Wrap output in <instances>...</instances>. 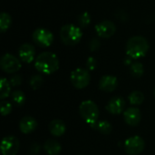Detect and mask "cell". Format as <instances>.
Listing matches in <instances>:
<instances>
[{
    "label": "cell",
    "mask_w": 155,
    "mask_h": 155,
    "mask_svg": "<svg viewBox=\"0 0 155 155\" xmlns=\"http://www.w3.org/2000/svg\"><path fill=\"white\" fill-rule=\"evenodd\" d=\"M129 102L133 105H140L144 101V95L140 91H134L129 95Z\"/></svg>",
    "instance_id": "cell-20"
},
{
    "label": "cell",
    "mask_w": 155,
    "mask_h": 155,
    "mask_svg": "<svg viewBox=\"0 0 155 155\" xmlns=\"http://www.w3.org/2000/svg\"><path fill=\"white\" fill-rule=\"evenodd\" d=\"M86 65H87V68L89 70H94L97 66V62H96L95 58L90 56L86 61Z\"/></svg>",
    "instance_id": "cell-27"
},
{
    "label": "cell",
    "mask_w": 155,
    "mask_h": 155,
    "mask_svg": "<svg viewBox=\"0 0 155 155\" xmlns=\"http://www.w3.org/2000/svg\"><path fill=\"white\" fill-rule=\"evenodd\" d=\"M33 40L41 47H48L54 41V35L45 28H37L33 33Z\"/></svg>",
    "instance_id": "cell-8"
},
{
    "label": "cell",
    "mask_w": 155,
    "mask_h": 155,
    "mask_svg": "<svg viewBox=\"0 0 155 155\" xmlns=\"http://www.w3.org/2000/svg\"><path fill=\"white\" fill-rule=\"evenodd\" d=\"M11 98H12V101L14 102V104H15L17 106H22L25 102V95L20 90L14 91L11 94Z\"/></svg>",
    "instance_id": "cell-22"
},
{
    "label": "cell",
    "mask_w": 155,
    "mask_h": 155,
    "mask_svg": "<svg viewBox=\"0 0 155 155\" xmlns=\"http://www.w3.org/2000/svg\"><path fill=\"white\" fill-rule=\"evenodd\" d=\"M0 66L4 72L7 74H13L20 70L21 62L15 55L11 54H5L1 58Z\"/></svg>",
    "instance_id": "cell-7"
},
{
    "label": "cell",
    "mask_w": 155,
    "mask_h": 155,
    "mask_svg": "<svg viewBox=\"0 0 155 155\" xmlns=\"http://www.w3.org/2000/svg\"><path fill=\"white\" fill-rule=\"evenodd\" d=\"M35 66L38 72L44 74H51L58 70L59 60L54 53L44 52L36 57Z\"/></svg>",
    "instance_id": "cell-1"
},
{
    "label": "cell",
    "mask_w": 155,
    "mask_h": 155,
    "mask_svg": "<svg viewBox=\"0 0 155 155\" xmlns=\"http://www.w3.org/2000/svg\"><path fill=\"white\" fill-rule=\"evenodd\" d=\"M93 128L103 134H110L113 130L112 124L107 121H98Z\"/></svg>",
    "instance_id": "cell-18"
},
{
    "label": "cell",
    "mask_w": 155,
    "mask_h": 155,
    "mask_svg": "<svg viewBox=\"0 0 155 155\" xmlns=\"http://www.w3.org/2000/svg\"><path fill=\"white\" fill-rule=\"evenodd\" d=\"M125 64H132V58L128 56V58L125 60Z\"/></svg>",
    "instance_id": "cell-31"
},
{
    "label": "cell",
    "mask_w": 155,
    "mask_h": 155,
    "mask_svg": "<svg viewBox=\"0 0 155 155\" xmlns=\"http://www.w3.org/2000/svg\"><path fill=\"white\" fill-rule=\"evenodd\" d=\"M125 102L121 96L113 97L106 105V110L112 114H120L124 112Z\"/></svg>",
    "instance_id": "cell-12"
},
{
    "label": "cell",
    "mask_w": 155,
    "mask_h": 155,
    "mask_svg": "<svg viewBox=\"0 0 155 155\" xmlns=\"http://www.w3.org/2000/svg\"><path fill=\"white\" fill-rule=\"evenodd\" d=\"M48 128H49V132L51 133V134L56 137L62 136L65 133V130H66L65 124L62 120H59V119L53 120L49 124Z\"/></svg>",
    "instance_id": "cell-16"
},
{
    "label": "cell",
    "mask_w": 155,
    "mask_h": 155,
    "mask_svg": "<svg viewBox=\"0 0 155 155\" xmlns=\"http://www.w3.org/2000/svg\"><path fill=\"white\" fill-rule=\"evenodd\" d=\"M79 114L81 117L92 127H94L98 122L100 114L97 104L91 100H86L81 103L79 106Z\"/></svg>",
    "instance_id": "cell-3"
},
{
    "label": "cell",
    "mask_w": 155,
    "mask_h": 155,
    "mask_svg": "<svg viewBox=\"0 0 155 155\" xmlns=\"http://www.w3.org/2000/svg\"><path fill=\"white\" fill-rule=\"evenodd\" d=\"M124 118L127 124L131 126H136L141 122L142 114L138 108L130 107L124 113Z\"/></svg>",
    "instance_id": "cell-11"
},
{
    "label": "cell",
    "mask_w": 155,
    "mask_h": 155,
    "mask_svg": "<svg viewBox=\"0 0 155 155\" xmlns=\"http://www.w3.org/2000/svg\"><path fill=\"white\" fill-rule=\"evenodd\" d=\"M22 83V77L19 74H15L11 77L10 79V84L12 86H19Z\"/></svg>",
    "instance_id": "cell-28"
},
{
    "label": "cell",
    "mask_w": 155,
    "mask_h": 155,
    "mask_svg": "<svg viewBox=\"0 0 155 155\" xmlns=\"http://www.w3.org/2000/svg\"><path fill=\"white\" fill-rule=\"evenodd\" d=\"M43 83H44V79H43V77H42L41 75H39V74L33 75V76L30 78V82H29L30 86H31L32 89H34V90L39 89V88L42 86Z\"/></svg>",
    "instance_id": "cell-24"
},
{
    "label": "cell",
    "mask_w": 155,
    "mask_h": 155,
    "mask_svg": "<svg viewBox=\"0 0 155 155\" xmlns=\"http://www.w3.org/2000/svg\"><path fill=\"white\" fill-rule=\"evenodd\" d=\"M79 23H80L82 27L88 26L90 25V23H91V16H90L89 13L84 12V13L81 14L80 16H79Z\"/></svg>",
    "instance_id": "cell-26"
},
{
    "label": "cell",
    "mask_w": 155,
    "mask_h": 155,
    "mask_svg": "<svg viewBox=\"0 0 155 155\" xmlns=\"http://www.w3.org/2000/svg\"><path fill=\"white\" fill-rule=\"evenodd\" d=\"M12 18L7 13H1L0 15V30L1 32H5L11 25Z\"/></svg>",
    "instance_id": "cell-21"
},
{
    "label": "cell",
    "mask_w": 155,
    "mask_h": 155,
    "mask_svg": "<svg viewBox=\"0 0 155 155\" xmlns=\"http://www.w3.org/2000/svg\"><path fill=\"white\" fill-rule=\"evenodd\" d=\"M95 31L99 36L103 38H109L116 32V26L112 21L104 20L95 25Z\"/></svg>",
    "instance_id": "cell-10"
},
{
    "label": "cell",
    "mask_w": 155,
    "mask_h": 155,
    "mask_svg": "<svg viewBox=\"0 0 155 155\" xmlns=\"http://www.w3.org/2000/svg\"><path fill=\"white\" fill-rule=\"evenodd\" d=\"M11 93V84L5 78H1L0 81V99L4 100L9 96Z\"/></svg>",
    "instance_id": "cell-19"
},
{
    "label": "cell",
    "mask_w": 155,
    "mask_h": 155,
    "mask_svg": "<svg viewBox=\"0 0 155 155\" xmlns=\"http://www.w3.org/2000/svg\"><path fill=\"white\" fill-rule=\"evenodd\" d=\"M118 85V80L114 75H104L99 82V88L104 92H114Z\"/></svg>",
    "instance_id": "cell-13"
},
{
    "label": "cell",
    "mask_w": 155,
    "mask_h": 155,
    "mask_svg": "<svg viewBox=\"0 0 155 155\" xmlns=\"http://www.w3.org/2000/svg\"><path fill=\"white\" fill-rule=\"evenodd\" d=\"M35 56V49L30 44H24L19 48V57L20 59L27 64L34 61Z\"/></svg>",
    "instance_id": "cell-14"
},
{
    "label": "cell",
    "mask_w": 155,
    "mask_h": 155,
    "mask_svg": "<svg viewBox=\"0 0 155 155\" xmlns=\"http://www.w3.org/2000/svg\"><path fill=\"white\" fill-rule=\"evenodd\" d=\"M70 80L74 87L76 89H84L90 84L91 75L86 69L76 68L71 73Z\"/></svg>",
    "instance_id": "cell-5"
},
{
    "label": "cell",
    "mask_w": 155,
    "mask_h": 155,
    "mask_svg": "<svg viewBox=\"0 0 155 155\" xmlns=\"http://www.w3.org/2000/svg\"><path fill=\"white\" fill-rule=\"evenodd\" d=\"M0 109H1V114L3 116L8 115L11 112H12V104L6 101H2L0 103Z\"/></svg>",
    "instance_id": "cell-25"
},
{
    "label": "cell",
    "mask_w": 155,
    "mask_h": 155,
    "mask_svg": "<svg viewBox=\"0 0 155 155\" xmlns=\"http://www.w3.org/2000/svg\"><path fill=\"white\" fill-rule=\"evenodd\" d=\"M154 96H155V90H154Z\"/></svg>",
    "instance_id": "cell-32"
},
{
    "label": "cell",
    "mask_w": 155,
    "mask_h": 155,
    "mask_svg": "<svg viewBox=\"0 0 155 155\" xmlns=\"http://www.w3.org/2000/svg\"><path fill=\"white\" fill-rule=\"evenodd\" d=\"M39 150H40V147H39V145L37 143H34L31 146V149H30V151H31V153L33 154H35V153H39Z\"/></svg>",
    "instance_id": "cell-30"
},
{
    "label": "cell",
    "mask_w": 155,
    "mask_h": 155,
    "mask_svg": "<svg viewBox=\"0 0 155 155\" xmlns=\"http://www.w3.org/2000/svg\"><path fill=\"white\" fill-rule=\"evenodd\" d=\"M145 148V143L140 136H132L124 142V151L129 155H138Z\"/></svg>",
    "instance_id": "cell-6"
},
{
    "label": "cell",
    "mask_w": 155,
    "mask_h": 155,
    "mask_svg": "<svg viewBox=\"0 0 155 155\" xmlns=\"http://www.w3.org/2000/svg\"><path fill=\"white\" fill-rule=\"evenodd\" d=\"M36 127L37 123L32 116H25L19 122V129L25 134L33 133L36 129Z\"/></svg>",
    "instance_id": "cell-15"
},
{
    "label": "cell",
    "mask_w": 155,
    "mask_h": 155,
    "mask_svg": "<svg viewBox=\"0 0 155 155\" xmlns=\"http://www.w3.org/2000/svg\"><path fill=\"white\" fill-rule=\"evenodd\" d=\"M149 47V43L145 37L141 35L133 36L126 44V54L132 59H139L147 54Z\"/></svg>",
    "instance_id": "cell-2"
},
{
    "label": "cell",
    "mask_w": 155,
    "mask_h": 155,
    "mask_svg": "<svg viewBox=\"0 0 155 155\" xmlns=\"http://www.w3.org/2000/svg\"><path fill=\"white\" fill-rule=\"evenodd\" d=\"M19 148V140L13 135L5 136L1 142V153L3 155H16Z\"/></svg>",
    "instance_id": "cell-9"
},
{
    "label": "cell",
    "mask_w": 155,
    "mask_h": 155,
    "mask_svg": "<svg viewBox=\"0 0 155 155\" xmlns=\"http://www.w3.org/2000/svg\"><path fill=\"white\" fill-rule=\"evenodd\" d=\"M89 47H90L91 51H96V50L100 47V42H99V40H97V39H93V40L90 42Z\"/></svg>",
    "instance_id": "cell-29"
},
{
    "label": "cell",
    "mask_w": 155,
    "mask_h": 155,
    "mask_svg": "<svg viewBox=\"0 0 155 155\" xmlns=\"http://www.w3.org/2000/svg\"><path fill=\"white\" fill-rule=\"evenodd\" d=\"M130 70H131L132 74L134 77H142L143 75V73H144L143 65L139 62H135V63L132 64Z\"/></svg>",
    "instance_id": "cell-23"
},
{
    "label": "cell",
    "mask_w": 155,
    "mask_h": 155,
    "mask_svg": "<svg viewBox=\"0 0 155 155\" xmlns=\"http://www.w3.org/2000/svg\"><path fill=\"white\" fill-rule=\"evenodd\" d=\"M83 33L81 29L74 25H65L60 30L62 42L66 45H75L82 39Z\"/></svg>",
    "instance_id": "cell-4"
},
{
    "label": "cell",
    "mask_w": 155,
    "mask_h": 155,
    "mask_svg": "<svg viewBox=\"0 0 155 155\" xmlns=\"http://www.w3.org/2000/svg\"><path fill=\"white\" fill-rule=\"evenodd\" d=\"M44 149L48 155H58L62 151V146L57 141L49 139L44 143Z\"/></svg>",
    "instance_id": "cell-17"
}]
</instances>
